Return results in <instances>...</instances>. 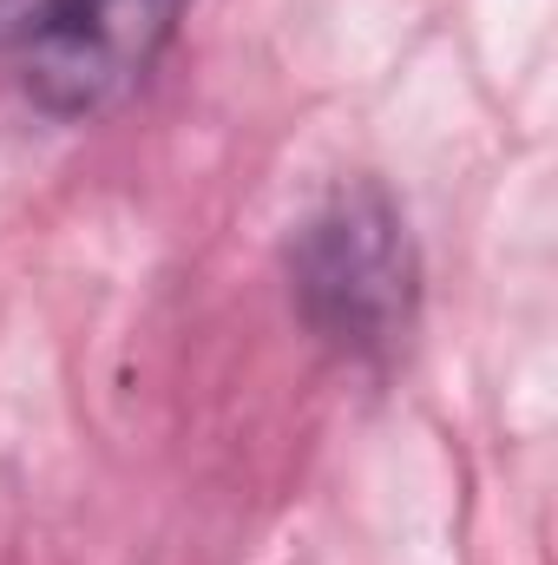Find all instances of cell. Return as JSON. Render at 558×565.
<instances>
[{"label":"cell","mask_w":558,"mask_h":565,"mask_svg":"<svg viewBox=\"0 0 558 565\" xmlns=\"http://www.w3.org/2000/svg\"><path fill=\"white\" fill-rule=\"evenodd\" d=\"M289 302L342 362H388L420 309V257L382 178H342L289 237Z\"/></svg>","instance_id":"1"},{"label":"cell","mask_w":558,"mask_h":565,"mask_svg":"<svg viewBox=\"0 0 558 565\" xmlns=\"http://www.w3.org/2000/svg\"><path fill=\"white\" fill-rule=\"evenodd\" d=\"M191 0H0V53L33 113L79 126L144 86Z\"/></svg>","instance_id":"2"}]
</instances>
